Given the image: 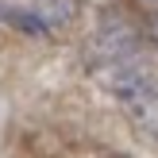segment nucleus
Returning <instances> with one entry per match:
<instances>
[{"label": "nucleus", "mask_w": 158, "mask_h": 158, "mask_svg": "<svg viewBox=\"0 0 158 158\" xmlns=\"http://www.w3.org/2000/svg\"><path fill=\"white\" fill-rule=\"evenodd\" d=\"M93 69L100 85L120 100L127 120L158 135V62L147 43L120 19H108L93 35Z\"/></svg>", "instance_id": "1"}, {"label": "nucleus", "mask_w": 158, "mask_h": 158, "mask_svg": "<svg viewBox=\"0 0 158 158\" xmlns=\"http://www.w3.org/2000/svg\"><path fill=\"white\" fill-rule=\"evenodd\" d=\"M151 27H154V39H158V8H154V19H151Z\"/></svg>", "instance_id": "2"}]
</instances>
